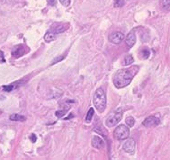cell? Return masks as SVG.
<instances>
[{
    "instance_id": "e0dca14e",
    "label": "cell",
    "mask_w": 170,
    "mask_h": 160,
    "mask_svg": "<svg viewBox=\"0 0 170 160\" xmlns=\"http://www.w3.org/2000/svg\"><path fill=\"white\" fill-rule=\"evenodd\" d=\"M125 121H126V124H127V126L129 128H132L134 126V124H135V120L132 117H128Z\"/></svg>"
},
{
    "instance_id": "7a4b0ae2",
    "label": "cell",
    "mask_w": 170,
    "mask_h": 160,
    "mask_svg": "<svg viewBox=\"0 0 170 160\" xmlns=\"http://www.w3.org/2000/svg\"><path fill=\"white\" fill-rule=\"evenodd\" d=\"M95 108L100 113H103L106 108V94L102 88H98L96 90L93 98Z\"/></svg>"
},
{
    "instance_id": "4fadbf2b",
    "label": "cell",
    "mask_w": 170,
    "mask_h": 160,
    "mask_svg": "<svg viewBox=\"0 0 170 160\" xmlns=\"http://www.w3.org/2000/svg\"><path fill=\"white\" fill-rule=\"evenodd\" d=\"M10 120L13 121H19V122H23L26 120V118L20 114H12L10 116Z\"/></svg>"
},
{
    "instance_id": "9a60e30c",
    "label": "cell",
    "mask_w": 170,
    "mask_h": 160,
    "mask_svg": "<svg viewBox=\"0 0 170 160\" xmlns=\"http://www.w3.org/2000/svg\"><path fill=\"white\" fill-rule=\"evenodd\" d=\"M161 7L165 10H169L170 8V0H161L160 2Z\"/></svg>"
},
{
    "instance_id": "603a6c76",
    "label": "cell",
    "mask_w": 170,
    "mask_h": 160,
    "mask_svg": "<svg viewBox=\"0 0 170 160\" xmlns=\"http://www.w3.org/2000/svg\"><path fill=\"white\" fill-rule=\"evenodd\" d=\"M47 2H48V4H49L50 6H55L56 3H57L56 0H47Z\"/></svg>"
},
{
    "instance_id": "7c38bea8",
    "label": "cell",
    "mask_w": 170,
    "mask_h": 160,
    "mask_svg": "<svg viewBox=\"0 0 170 160\" xmlns=\"http://www.w3.org/2000/svg\"><path fill=\"white\" fill-rule=\"evenodd\" d=\"M20 83L21 81H16V82H14V83H12L10 85H6V86H4L3 87V89L4 90H6V91H11V90H15V89H16V88H18L19 86H20Z\"/></svg>"
},
{
    "instance_id": "30bf717a",
    "label": "cell",
    "mask_w": 170,
    "mask_h": 160,
    "mask_svg": "<svg viewBox=\"0 0 170 160\" xmlns=\"http://www.w3.org/2000/svg\"><path fill=\"white\" fill-rule=\"evenodd\" d=\"M136 43V35L134 31H130L126 37V44L129 48H131Z\"/></svg>"
},
{
    "instance_id": "44dd1931",
    "label": "cell",
    "mask_w": 170,
    "mask_h": 160,
    "mask_svg": "<svg viewBox=\"0 0 170 160\" xmlns=\"http://www.w3.org/2000/svg\"><path fill=\"white\" fill-rule=\"evenodd\" d=\"M60 2L62 4V6L64 7H69L70 5V0H60Z\"/></svg>"
},
{
    "instance_id": "d6986e66",
    "label": "cell",
    "mask_w": 170,
    "mask_h": 160,
    "mask_svg": "<svg viewBox=\"0 0 170 160\" xmlns=\"http://www.w3.org/2000/svg\"><path fill=\"white\" fill-rule=\"evenodd\" d=\"M67 112H68V110H58V111H56V116H57L58 118H62Z\"/></svg>"
},
{
    "instance_id": "7402d4cb",
    "label": "cell",
    "mask_w": 170,
    "mask_h": 160,
    "mask_svg": "<svg viewBox=\"0 0 170 160\" xmlns=\"http://www.w3.org/2000/svg\"><path fill=\"white\" fill-rule=\"evenodd\" d=\"M30 139L32 142H33V143H34V142H36L37 138H36V136H35L34 134H32V135H31V137H30Z\"/></svg>"
},
{
    "instance_id": "ffe728a7",
    "label": "cell",
    "mask_w": 170,
    "mask_h": 160,
    "mask_svg": "<svg viewBox=\"0 0 170 160\" xmlns=\"http://www.w3.org/2000/svg\"><path fill=\"white\" fill-rule=\"evenodd\" d=\"M142 57L144 59H148L150 57V50L149 49H144L142 50Z\"/></svg>"
},
{
    "instance_id": "8fae6325",
    "label": "cell",
    "mask_w": 170,
    "mask_h": 160,
    "mask_svg": "<svg viewBox=\"0 0 170 160\" xmlns=\"http://www.w3.org/2000/svg\"><path fill=\"white\" fill-rule=\"evenodd\" d=\"M92 146L96 149H101L104 147V142L100 137L96 136V137H94V139L92 140Z\"/></svg>"
},
{
    "instance_id": "5bb4252c",
    "label": "cell",
    "mask_w": 170,
    "mask_h": 160,
    "mask_svg": "<svg viewBox=\"0 0 170 160\" xmlns=\"http://www.w3.org/2000/svg\"><path fill=\"white\" fill-rule=\"evenodd\" d=\"M94 114H95V110L93 108H90L88 111H87V116H86V119H85V122L86 123H90L91 120L93 119V117H94Z\"/></svg>"
},
{
    "instance_id": "277c9868",
    "label": "cell",
    "mask_w": 170,
    "mask_h": 160,
    "mask_svg": "<svg viewBox=\"0 0 170 160\" xmlns=\"http://www.w3.org/2000/svg\"><path fill=\"white\" fill-rule=\"evenodd\" d=\"M130 135V130L126 125L121 124L113 131V137L117 140L126 139Z\"/></svg>"
},
{
    "instance_id": "9c48e42d",
    "label": "cell",
    "mask_w": 170,
    "mask_h": 160,
    "mask_svg": "<svg viewBox=\"0 0 170 160\" xmlns=\"http://www.w3.org/2000/svg\"><path fill=\"white\" fill-rule=\"evenodd\" d=\"M57 34H59L56 31L54 30V28L50 29V31H48L45 35H44V40L47 43H50L52 41H54L57 38Z\"/></svg>"
},
{
    "instance_id": "8992f818",
    "label": "cell",
    "mask_w": 170,
    "mask_h": 160,
    "mask_svg": "<svg viewBox=\"0 0 170 160\" xmlns=\"http://www.w3.org/2000/svg\"><path fill=\"white\" fill-rule=\"evenodd\" d=\"M160 120L159 118L155 117V116H150L147 119H145L143 121V126L147 127V128H153L156 127L159 124Z\"/></svg>"
},
{
    "instance_id": "6da1fadb",
    "label": "cell",
    "mask_w": 170,
    "mask_h": 160,
    "mask_svg": "<svg viewBox=\"0 0 170 160\" xmlns=\"http://www.w3.org/2000/svg\"><path fill=\"white\" fill-rule=\"evenodd\" d=\"M139 66L134 65L126 69H121L113 76V84L116 88H124L131 82L133 77L139 71Z\"/></svg>"
},
{
    "instance_id": "3957f363",
    "label": "cell",
    "mask_w": 170,
    "mask_h": 160,
    "mask_svg": "<svg viewBox=\"0 0 170 160\" xmlns=\"http://www.w3.org/2000/svg\"><path fill=\"white\" fill-rule=\"evenodd\" d=\"M122 119V110L121 109H118L115 110L113 114H111L110 116L105 120V126L108 128H113L115 125H117Z\"/></svg>"
},
{
    "instance_id": "5b68a950",
    "label": "cell",
    "mask_w": 170,
    "mask_h": 160,
    "mask_svg": "<svg viewBox=\"0 0 170 160\" xmlns=\"http://www.w3.org/2000/svg\"><path fill=\"white\" fill-rule=\"evenodd\" d=\"M126 141L123 143V145H122V149L123 150L126 152V153H128V154H130V155H132L133 153H134V151H135V148H136V141L134 140V139H126Z\"/></svg>"
},
{
    "instance_id": "ba28073f",
    "label": "cell",
    "mask_w": 170,
    "mask_h": 160,
    "mask_svg": "<svg viewBox=\"0 0 170 160\" xmlns=\"http://www.w3.org/2000/svg\"><path fill=\"white\" fill-rule=\"evenodd\" d=\"M124 39V34L121 32H116L114 34H112L109 36V41L114 44H119Z\"/></svg>"
},
{
    "instance_id": "52a82bcc",
    "label": "cell",
    "mask_w": 170,
    "mask_h": 160,
    "mask_svg": "<svg viewBox=\"0 0 170 160\" xmlns=\"http://www.w3.org/2000/svg\"><path fill=\"white\" fill-rule=\"evenodd\" d=\"M26 52H27L26 47L24 45H23V44H20V45L15 46L13 49V51H12V56L14 58H19L21 56L24 55L26 53Z\"/></svg>"
},
{
    "instance_id": "2e32d148",
    "label": "cell",
    "mask_w": 170,
    "mask_h": 160,
    "mask_svg": "<svg viewBox=\"0 0 170 160\" xmlns=\"http://www.w3.org/2000/svg\"><path fill=\"white\" fill-rule=\"evenodd\" d=\"M133 62H134L133 57H132L131 55H127V56H125V58H124L123 64H124V65H129V64L133 63Z\"/></svg>"
},
{
    "instance_id": "ac0fdd59",
    "label": "cell",
    "mask_w": 170,
    "mask_h": 160,
    "mask_svg": "<svg viewBox=\"0 0 170 160\" xmlns=\"http://www.w3.org/2000/svg\"><path fill=\"white\" fill-rule=\"evenodd\" d=\"M124 5V0H114V7H121Z\"/></svg>"
}]
</instances>
